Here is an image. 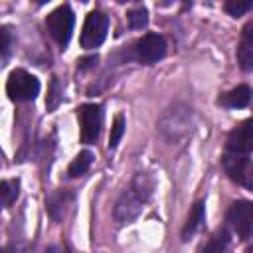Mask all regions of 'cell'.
Returning <instances> with one entry per match:
<instances>
[{"label":"cell","mask_w":253,"mask_h":253,"mask_svg":"<svg viewBox=\"0 0 253 253\" xmlns=\"http://www.w3.org/2000/svg\"><path fill=\"white\" fill-rule=\"evenodd\" d=\"M154 182L148 174L138 172L132 182L128 184V188L121 194V198L117 200L115 206V219L121 223H130L144 208V204L148 202L150 194H152Z\"/></svg>","instance_id":"6da1fadb"},{"label":"cell","mask_w":253,"mask_h":253,"mask_svg":"<svg viewBox=\"0 0 253 253\" xmlns=\"http://www.w3.org/2000/svg\"><path fill=\"white\" fill-rule=\"evenodd\" d=\"M6 93L12 101L16 103H26V101H34L40 93V81L36 75L28 73L26 69H14L8 75L6 81Z\"/></svg>","instance_id":"7a4b0ae2"},{"label":"cell","mask_w":253,"mask_h":253,"mask_svg":"<svg viewBox=\"0 0 253 253\" xmlns=\"http://www.w3.org/2000/svg\"><path fill=\"white\" fill-rule=\"evenodd\" d=\"M73 24H75V16L73 10L69 8V4H61L57 6L53 12L47 14L45 18V26L49 36L57 42V45H61L65 49V45L71 40V32H73Z\"/></svg>","instance_id":"3957f363"},{"label":"cell","mask_w":253,"mask_h":253,"mask_svg":"<svg viewBox=\"0 0 253 253\" xmlns=\"http://www.w3.org/2000/svg\"><path fill=\"white\" fill-rule=\"evenodd\" d=\"M132 55L144 65H152L166 55V40L160 34L148 32L132 43Z\"/></svg>","instance_id":"277c9868"},{"label":"cell","mask_w":253,"mask_h":253,"mask_svg":"<svg viewBox=\"0 0 253 253\" xmlns=\"http://www.w3.org/2000/svg\"><path fill=\"white\" fill-rule=\"evenodd\" d=\"M77 119L81 126V142L93 144L97 142L103 126V107L99 103H87L77 109Z\"/></svg>","instance_id":"5b68a950"},{"label":"cell","mask_w":253,"mask_h":253,"mask_svg":"<svg viewBox=\"0 0 253 253\" xmlns=\"http://www.w3.org/2000/svg\"><path fill=\"white\" fill-rule=\"evenodd\" d=\"M107 30H109V18L99 10H91L87 14L83 30H81V38H79L81 47H85V49L99 47L107 38Z\"/></svg>","instance_id":"8992f818"},{"label":"cell","mask_w":253,"mask_h":253,"mask_svg":"<svg viewBox=\"0 0 253 253\" xmlns=\"http://www.w3.org/2000/svg\"><path fill=\"white\" fill-rule=\"evenodd\" d=\"M227 225L243 239L247 241L251 237L253 229V206L247 200L233 202L231 208L227 210Z\"/></svg>","instance_id":"52a82bcc"},{"label":"cell","mask_w":253,"mask_h":253,"mask_svg":"<svg viewBox=\"0 0 253 253\" xmlns=\"http://www.w3.org/2000/svg\"><path fill=\"white\" fill-rule=\"evenodd\" d=\"M221 164H223V170L225 174L245 186V188H251L253 182H251V154H235V152H223L221 156Z\"/></svg>","instance_id":"ba28073f"},{"label":"cell","mask_w":253,"mask_h":253,"mask_svg":"<svg viewBox=\"0 0 253 253\" xmlns=\"http://www.w3.org/2000/svg\"><path fill=\"white\" fill-rule=\"evenodd\" d=\"M253 148V136H251V121H243L239 126H235L225 142V152L235 154H251Z\"/></svg>","instance_id":"9c48e42d"},{"label":"cell","mask_w":253,"mask_h":253,"mask_svg":"<svg viewBox=\"0 0 253 253\" xmlns=\"http://www.w3.org/2000/svg\"><path fill=\"white\" fill-rule=\"evenodd\" d=\"M237 61H239L243 71L253 69V22H249L243 28L241 42H239V47H237Z\"/></svg>","instance_id":"30bf717a"},{"label":"cell","mask_w":253,"mask_h":253,"mask_svg":"<svg viewBox=\"0 0 253 253\" xmlns=\"http://www.w3.org/2000/svg\"><path fill=\"white\" fill-rule=\"evenodd\" d=\"M73 202V194L71 192H67V190H57V192H53V194H49L47 198H45V210H47V213L51 215V219H55V221H59L63 215H65V210H67V206Z\"/></svg>","instance_id":"8fae6325"},{"label":"cell","mask_w":253,"mask_h":253,"mask_svg":"<svg viewBox=\"0 0 253 253\" xmlns=\"http://www.w3.org/2000/svg\"><path fill=\"white\" fill-rule=\"evenodd\" d=\"M249 101H251V89H249V85H237V87L229 89L227 93H223L217 99V103L221 107H227V109H243V107L249 105Z\"/></svg>","instance_id":"7c38bea8"},{"label":"cell","mask_w":253,"mask_h":253,"mask_svg":"<svg viewBox=\"0 0 253 253\" xmlns=\"http://www.w3.org/2000/svg\"><path fill=\"white\" fill-rule=\"evenodd\" d=\"M231 245V233L227 227H219L200 249L198 253H227Z\"/></svg>","instance_id":"4fadbf2b"},{"label":"cell","mask_w":253,"mask_h":253,"mask_svg":"<svg viewBox=\"0 0 253 253\" xmlns=\"http://www.w3.org/2000/svg\"><path fill=\"white\" fill-rule=\"evenodd\" d=\"M204 219H206V211H204V202H196L194 208L190 210V215L186 219V225L182 229V239H190L202 225H204Z\"/></svg>","instance_id":"5bb4252c"},{"label":"cell","mask_w":253,"mask_h":253,"mask_svg":"<svg viewBox=\"0 0 253 253\" xmlns=\"http://www.w3.org/2000/svg\"><path fill=\"white\" fill-rule=\"evenodd\" d=\"M20 196V180L12 178V180H2L0 182V211L10 208Z\"/></svg>","instance_id":"9a60e30c"},{"label":"cell","mask_w":253,"mask_h":253,"mask_svg":"<svg viewBox=\"0 0 253 253\" xmlns=\"http://www.w3.org/2000/svg\"><path fill=\"white\" fill-rule=\"evenodd\" d=\"M91 162H93V154H91L89 150L79 152V154L73 158V162L69 164V168H67V176H69V178H77V176L85 174V172L89 170Z\"/></svg>","instance_id":"2e32d148"},{"label":"cell","mask_w":253,"mask_h":253,"mask_svg":"<svg viewBox=\"0 0 253 253\" xmlns=\"http://www.w3.org/2000/svg\"><path fill=\"white\" fill-rule=\"evenodd\" d=\"M14 30L10 26L0 28V59H8L14 51Z\"/></svg>","instance_id":"e0dca14e"},{"label":"cell","mask_w":253,"mask_h":253,"mask_svg":"<svg viewBox=\"0 0 253 253\" xmlns=\"http://www.w3.org/2000/svg\"><path fill=\"white\" fill-rule=\"evenodd\" d=\"M126 22H128V26H130L132 30H142V28H146V24H148V12H146V8L138 6V8L128 10V12H126Z\"/></svg>","instance_id":"ac0fdd59"},{"label":"cell","mask_w":253,"mask_h":253,"mask_svg":"<svg viewBox=\"0 0 253 253\" xmlns=\"http://www.w3.org/2000/svg\"><path fill=\"white\" fill-rule=\"evenodd\" d=\"M125 132V117L123 115H117L115 121H113V126H111V136H109V148H115L121 140Z\"/></svg>","instance_id":"d6986e66"},{"label":"cell","mask_w":253,"mask_h":253,"mask_svg":"<svg viewBox=\"0 0 253 253\" xmlns=\"http://www.w3.org/2000/svg\"><path fill=\"white\" fill-rule=\"evenodd\" d=\"M223 8H225L227 14L239 18V16H243L245 12H249V10L253 8V4H251V2H225Z\"/></svg>","instance_id":"ffe728a7"},{"label":"cell","mask_w":253,"mask_h":253,"mask_svg":"<svg viewBox=\"0 0 253 253\" xmlns=\"http://www.w3.org/2000/svg\"><path fill=\"white\" fill-rule=\"evenodd\" d=\"M59 101H61V95H59V81H57V77H53V79H51V85H49V95H47L45 105H47L49 111H53V109L59 105Z\"/></svg>","instance_id":"44dd1931"},{"label":"cell","mask_w":253,"mask_h":253,"mask_svg":"<svg viewBox=\"0 0 253 253\" xmlns=\"http://www.w3.org/2000/svg\"><path fill=\"white\" fill-rule=\"evenodd\" d=\"M45 253H67L65 249H61V247H57V245H51V247H47L45 249Z\"/></svg>","instance_id":"7402d4cb"},{"label":"cell","mask_w":253,"mask_h":253,"mask_svg":"<svg viewBox=\"0 0 253 253\" xmlns=\"http://www.w3.org/2000/svg\"><path fill=\"white\" fill-rule=\"evenodd\" d=\"M0 253H10V251L8 249H0Z\"/></svg>","instance_id":"603a6c76"}]
</instances>
